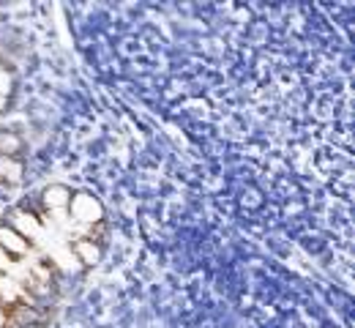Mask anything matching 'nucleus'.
I'll list each match as a JSON object with an SVG mask.
<instances>
[{"mask_svg": "<svg viewBox=\"0 0 355 328\" xmlns=\"http://www.w3.org/2000/svg\"><path fill=\"white\" fill-rule=\"evenodd\" d=\"M11 91V77L6 74V71H0V98Z\"/></svg>", "mask_w": 355, "mask_h": 328, "instance_id": "obj_9", "label": "nucleus"}, {"mask_svg": "<svg viewBox=\"0 0 355 328\" xmlns=\"http://www.w3.org/2000/svg\"><path fill=\"white\" fill-rule=\"evenodd\" d=\"M69 200H71V191H69L66 187H60V184H55V187H49L44 191V205L46 208H52V211L69 208Z\"/></svg>", "mask_w": 355, "mask_h": 328, "instance_id": "obj_4", "label": "nucleus"}, {"mask_svg": "<svg viewBox=\"0 0 355 328\" xmlns=\"http://www.w3.org/2000/svg\"><path fill=\"white\" fill-rule=\"evenodd\" d=\"M0 178L8 181V184H17L22 178V164L17 159H8V156H0Z\"/></svg>", "mask_w": 355, "mask_h": 328, "instance_id": "obj_6", "label": "nucleus"}, {"mask_svg": "<svg viewBox=\"0 0 355 328\" xmlns=\"http://www.w3.org/2000/svg\"><path fill=\"white\" fill-rule=\"evenodd\" d=\"M8 268H11V260H8V254L0 252V271H8Z\"/></svg>", "mask_w": 355, "mask_h": 328, "instance_id": "obj_10", "label": "nucleus"}, {"mask_svg": "<svg viewBox=\"0 0 355 328\" xmlns=\"http://www.w3.org/2000/svg\"><path fill=\"white\" fill-rule=\"evenodd\" d=\"M6 315H8V312L0 307V328H6Z\"/></svg>", "mask_w": 355, "mask_h": 328, "instance_id": "obj_11", "label": "nucleus"}, {"mask_svg": "<svg viewBox=\"0 0 355 328\" xmlns=\"http://www.w3.org/2000/svg\"><path fill=\"white\" fill-rule=\"evenodd\" d=\"M19 295H22L19 284H17V282L11 279V277L0 274V304L11 307V304H17V301H19Z\"/></svg>", "mask_w": 355, "mask_h": 328, "instance_id": "obj_5", "label": "nucleus"}, {"mask_svg": "<svg viewBox=\"0 0 355 328\" xmlns=\"http://www.w3.org/2000/svg\"><path fill=\"white\" fill-rule=\"evenodd\" d=\"M0 71H3V66H0Z\"/></svg>", "mask_w": 355, "mask_h": 328, "instance_id": "obj_12", "label": "nucleus"}, {"mask_svg": "<svg viewBox=\"0 0 355 328\" xmlns=\"http://www.w3.org/2000/svg\"><path fill=\"white\" fill-rule=\"evenodd\" d=\"M74 252L80 254V260H83L85 266H96V263L101 260V249H98L93 241H77Z\"/></svg>", "mask_w": 355, "mask_h": 328, "instance_id": "obj_7", "label": "nucleus"}, {"mask_svg": "<svg viewBox=\"0 0 355 328\" xmlns=\"http://www.w3.org/2000/svg\"><path fill=\"white\" fill-rule=\"evenodd\" d=\"M14 219H17V222H14V225H17V233L22 235L25 241H28V238H36V235L42 233V225H39V219H36L33 214L17 211V214H14Z\"/></svg>", "mask_w": 355, "mask_h": 328, "instance_id": "obj_3", "label": "nucleus"}, {"mask_svg": "<svg viewBox=\"0 0 355 328\" xmlns=\"http://www.w3.org/2000/svg\"><path fill=\"white\" fill-rule=\"evenodd\" d=\"M19 148H22V140L14 132H0V156L14 159L19 153Z\"/></svg>", "mask_w": 355, "mask_h": 328, "instance_id": "obj_8", "label": "nucleus"}, {"mask_svg": "<svg viewBox=\"0 0 355 328\" xmlns=\"http://www.w3.org/2000/svg\"><path fill=\"white\" fill-rule=\"evenodd\" d=\"M28 241L17 233L14 227H0V249L6 254H25L28 252Z\"/></svg>", "mask_w": 355, "mask_h": 328, "instance_id": "obj_2", "label": "nucleus"}, {"mask_svg": "<svg viewBox=\"0 0 355 328\" xmlns=\"http://www.w3.org/2000/svg\"><path fill=\"white\" fill-rule=\"evenodd\" d=\"M69 211L83 225H98L104 219V205L96 197H90V194H74L69 200Z\"/></svg>", "mask_w": 355, "mask_h": 328, "instance_id": "obj_1", "label": "nucleus"}]
</instances>
